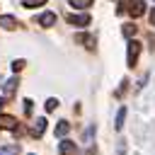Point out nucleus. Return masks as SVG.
<instances>
[{
  "mask_svg": "<svg viewBox=\"0 0 155 155\" xmlns=\"http://www.w3.org/2000/svg\"><path fill=\"white\" fill-rule=\"evenodd\" d=\"M133 34H136V24H124V36H128V39H131Z\"/></svg>",
  "mask_w": 155,
  "mask_h": 155,
  "instance_id": "4468645a",
  "label": "nucleus"
},
{
  "mask_svg": "<svg viewBox=\"0 0 155 155\" xmlns=\"http://www.w3.org/2000/svg\"><path fill=\"white\" fill-rule=\"evenodd\" d=\"M124 119H126V109L121 107V109H119V114H116V124H114V128H116V131H119V128H124Z\"/></svg>",
  "mask_w": 155,
  "mask_h": 155,
  "instance_id": "f8f14e48",
  "label": "nucleus"
},
{
  "mask_svg": "<svg viewBox=\"0 0 155 155\" xmlns=\"http://www.w3.org/2000/svg\"><path fill=\"white\" fill-rule=\"evenodd\" d=\"M0 27H2V29H17L19 22H17L12 15H0Z\"/></svg>",
  "mask_w": 155,
  "mask_h": 155,
  "instance_id": "20e7f679",
  "label": "nucleus"
},
{
  "mask_svg": "<svg viewBox=\"0 0 155 155\" xmlns=\"http://www.w3.org/2000/svg\"><path fill=\"white\" fill-rule=\"evenodd\" d=\"M44 131H46V119H36L34 126H31V136H34V138H41Z\"/></svg>",
  "mask_w": 155,
  "mask_h": 155,
  "instance_id": "423d86ee",
  "label": "nucleus"
},
{
  "mask_svg": "<svg viewBox=\"0 0 155 155\" xmlns=\"http://www.w3.org/2000/svg\"><path fill=\"white\" fill-rule=\"evenodd\" d=\"M0 128L15 131V128H17V119H15V116H2V114H0Z\"/></svg>",
  "mask_w": 155,
  "mask_h": 155,
  "instance_id": "6e6552de",
  "label": "nucleus"
},
{
  "mask_svg": "<svg viewBox=\"0 0 155 155\" xmlns=\"http://www.w3.org/2000/svg\"><path fill=\"white\" fill-rule=\"evenodd\" d=\"M150 24L155 27V7H153V12H150Z\"/></svg>",
  "mask_w": 155,
  "mask_h": 155,
  "instance_id": "aec40b11",
  "label": "nucleus"
},
{
  "mask_svg": "<svg viewBox=\"0 0 155 155\" xmlns=\"http://www.w3.org/2000/svg\"><path fill=\"white\" fill-rule=\"evenodd\" d=\"M65 22L68 24H75V27H87L90 24V15L87 12H82V15H68Z\"/></svg>",
  "mask_w": 155,
  "mask_h": 155,
  "instance_id": "f03ea898",
  "label": "nucleus"
},
{
  "mask_svg": "<svg viewBox=\"0 0 155 155\" xmlns=\"http://www.w3.org/2000/svg\"><path fill=\"white\" fill-rule=\"evenodd\" d=\"M58 153H61V155H73V153H75V143H73V140H61Z\"/></svg>",
  "mask_w": 155,
  "mask_h": 155,
  "instance_id": "0eeeda50",
  "label": "nucleus"
},
{
  "mask_svg": "<svg viewBox=\"0 0 155 155\" xmlns=\"http://www.w3.org/2000/svg\"><path fill=\"white\" fill-rule=\"evenodd\" d=\"M24 114H27V116L31 114V99H24Z\"/></svg>",
  "mask_w": 155,
  "mask_h": 155,
  "instance_id": "6ab92c4d",
  "label": "nucleus"
},
{
  "mask_svg": "<svg viewBox=\"0 0 155 155\" xmlns=\"http://www.w3.org/2000/svg\"><path fill=\"white\" fill-rule=\"evenodd\" d=\"M138 53H140V44H138V41H128V56H126V63H128L131 68L136 65Z\"/></svg>",
  "mask_w": 155,
  "mask_h": 155,
  "instance_id": "f257e3e1",
  "label": "nucleus"
},
{
  "mask_svg": "<svg viewBox=\"0 0 155 155\" xmlns=\"http://www.w3.org/2000/svg\"><path fill=\"white\" fill-rule=\"evenodd\" d=\"M70 5H73V7H90L92 0H70Z\"/></svg>",
  "mask_w": 155,
  "mask_h": 155,
  "instance_id": "2eb2a0df",
  "label": "nucleus"
},
{
  "mask_svg": "<svg viewBox=\"0 0 155 155\" xmlns=\"http://www.w3.org/2000/svg\"><path fill=\"white\" fill-rule=\"evenodd\" d=\"M17 150H19V148H17L15 143H12V145H2V148H0V155H17Z\"/></svg>",
  "mask_w": 155,
  "mask_h": 155,
  "instance_id": "ddd939ff",
  "label": "nucleus"
},
{
  "mask_svg": "<svg viewBox=\"0 0 155 155\" xmlns=\"http://www.w3.org/2000/svg\"><path fill=\"white\" fill-rule=\"evenodd\" d=\"M68 131H70V124H68V121H61V124L56 126V136H58V138H63Z\"/></svg>",
  "mask_w": 155,
  "mask_h": 155,
  "instance_id": "9b49d317",
  "label": "nucleus"
},
{
  "mask_svg": "<svg viewBox=\"0 0 155 155\" xmlns=\"http://www.w3.org/2000/svg\"><path fill=\"white\" fill-rule=\"evenodd\" d=\"M17 85H19V80H17V78H10V80H5V82H2V92H5L7 97H12V94H15V90H17Z\"/></svg>",
  "mask_w": 155,
  "mask_h": 155,
  "instance_id": "39448f33",
  "label": "nucleus"
},
{
  "mask_svg": "<svg viewBox=\"0 0 155 155\" xmlns=\"http://www.w3.org/2000/svg\"><path fill=\"white\" fill-rule=\"evenodd\" d=\"M29 155H31V153H29Z\"/></svg>",
  "mask_w": 155,
  "mask_h": 155,
  "instance_id": "4be33fe9",
  "label": "nucleus"
},
{
  "mask_svg": "<svg viewBox=\"0 0 155 155\" xmlns=\"http://www.w3.org/2000/svg\"><path fill=\"white\" fill-rule=\"evenodd\" d=\"M75 41H78V44H87V48H94V39H92L90 34H78Z\"/></svg>",
  "mask_w": 155,
  "mask_h": 155,
  "instance_id": "9d476101",
  "label": "nucleus"
},
{
  "mask_svg": "<svg viewBox=\"0 0 155 155\" xmlns=\"http://www.w3.org/2000/svg\"><path fill=\"white\" fill-rule=\"evenodd\" d=\"M24 65H27V63H24L22 58H17V61H12V70H15V73H19V70H22Z\"/></svg>",
  "mask_w": 155,
  "mask_h": 155,
  "instance_id": "dca6fc26",
  "label": "nucleus"
},
{
  "mask_svg": "<svg viewBox=\"0 0 155 155\" xmlns=\"http://www.w3.org/2000/svg\"><path fill=\"white\" fill-rule=\"evenodd\" d=\"M128 12H131V17H140L145 12V2L143 0H128Z\"/></svg>",
  "mask_w": 155,
  "mask_h": 155,
  "instance_id": "7ed1b4c3",
  "label": "nucleus"
},
{
  "mask_svg": "<svg viewBox=\"0 0 155 155\" xmlns=\"http://www.w3.org/2000/svg\"><path fill=\"white\" fill-rule=\"evenodd\" d=\"M46 0H24V7H39V5H44Z\"/></svg>",
  "mask_w": 155,
  "mask_h": 155,
  "instance_id": "a211bd4d",
  "label": "nucleus"
},
{
  "mask_svg": "<svg viewBox=\"0 0 155 155\" xmlns=\"http://www.w3.org/2000/svg\"><path fill=\"white\" fill-rule=\"evenodd\" d=\"M53 109H58V99H46V111H53Z\"/></svg>",
  "mask_w": 155,
  "mask_h": 155,
  "instance_id": "f3484780",
  "label": "nucleus"
},
{
  "mask_svg": "<svg viewBox=\"0 0 155 155\" xmlns=\"http://www.w3.org/2000/svg\"><path fill=\"white\" fill-rule=\"evenodd\" d=\"M2 104H5V99H2V97H0V109H2Z\"/></svg>",
  "mask_w": 155,
  "mask_h": 155,
  "instance_id": "412c9836",
  "label": "nucleus"
},
{
  "mask_svg": "<svg viewBox=\"0 0 155 155\" xmlns=\"http://www.w3.org/2000/svg\"><path fill=\"white\" fill-rule=\"evenodd\" d=\"M53 22H56V15H53V12H44V15L39 17V24H41V27H53Z\"/></svg>",
  "mask_w": 155,
  "mask_h": 155,
  "instance_id": "1a4fd4ad",
  "label": "nucleus"
}]
</instances>
